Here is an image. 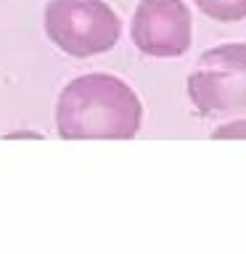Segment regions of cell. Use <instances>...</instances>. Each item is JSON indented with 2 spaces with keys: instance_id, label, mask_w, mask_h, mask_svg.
<instances>
[{
  "instance_id": "1",
  "label": "cell",
  "mask_w": 246,
  "mask_h": 254,
  "mask_svg": "<svg viewBox=\"0 0 246 254\" xmlns=\"http://www.w3.org/2000/svg\"><path fill=\"white\" fill-rule=\"evenodd\" d=\"M140 125L138 93L106 71L69 79L56 101V130L63 140H130Z\"/></svg>"
},
{
  "instance_id": "2",
  "label": "cell",
  "mask_w": 246,
  "mask_h": 254,
  "mask_svg": "<svg viewBox=\"0 0 246 254\" xmlns=\"http://www.w3.org/2000/svg\"><path fill=\"white\" fill-rule=\"evenodd\" d=\"M43 27L48 40L71 59L109 53L122 37V21L106 0H51Z\"/></svg>"
},
{
  "instance_id": "3",
  "label": "cell",
  "mask_w": 246,
  "mask_h": 254,
  "mask_svg": "<svg viewBox=\"0 0 246 254\" xmlns=\"http://www.w3.org/2000/svg\"><path fill=\"white\" fill-rule=\"evenodd\" d=\"M188 98L204 119L246 114V43L214 45L198 56Z\"/></svg>"
},
{
  "instance_id": "4",
  "label": "cell",
  "mask_w": 246,
  "mask_h": 254,
  "mask_svg": "<svg viewBox=\"0 0 246 254\" xmlns=\"http://www.w3.org/2000/svg\"><path fill=\"white\" fill-rule=\"evenodd\" d=\"M132 45L151 59H180L193 43V19L183 0H140L130 24Z\"/></svg>"
},
{
  "instance_id": "5",
  "label": "cell",
  "mask_w": 246,
  "mask_h": 254,
  "mask_svg": "<svg viewBox=\"0 0 246 254\" xmlns=\"http://www.w3.org/2000/svg\"><path fill=\"white\" fill-rule=\"evenodd\" d=\"M193 3L204 16L220 24H233L246 19V0H193Z\"/></svg>"
},
{
  "instance_id": "6",
  "label": "cell",
  "mask_w": 246,
  "mask_h": 254,
  "mask_svg": "<svg viewBox=\"0 0 246 254\" xmlns=\"http://www.w3.org/2000/svg\"><path fill=\"white\" fill-rule=\"evenodd\" d=\"M212 138L214 140H228V138H246V119H236V122H228V125H220L217 130H212Z\"/></svg>"
}]
</instances>
